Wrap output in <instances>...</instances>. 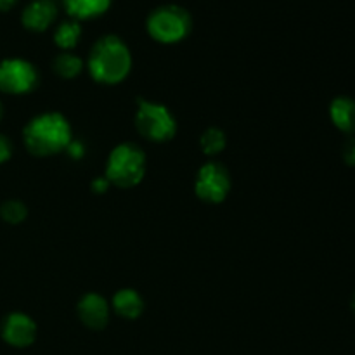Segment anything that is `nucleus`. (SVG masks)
<instances>
[{
    "instance_id": "17",
    "label": "nucleus",
    "mask_w": 355,
    "mask_h": 355,
    "mask_svg": "<svg viewBox=\"0 0 355 355\" xmlns=\"http://www.w3.org/2000/svg\"><path fill=\"white\" fill-rule=\"evenodd\" d=\"M0 218L6 224L19 225L28 218V207L19 200H7L0 205Z\"/></svg>"
},
{
    "instance_id": "3",
    "label": "nucleus",
    "mask_w": 355,
    "mask_h": 355,
    "mask_svg": "<svg viewBox=\"0 0 355 355\" xmlns=\"http://www.w3.org/2000/svg\"><path fill=\"white\" fill-rule=\"evenodd\" d=\"M148 170V158L141 146L135 142H121L114 146L106 159L104 177L111 186L130 189L142 182Z\"/></svg>"
},
{
    "instance_id": "4",
    "label": "nucleus",
    "mask_w": 355,
    "mask_h": 355,
    "mask_svg": "<svg viewBox=\"0 0 355 355\" xmlns=\"http://www.w3.org/2000/svg\"><path fill=\"white\" fill-rule=\"evenodd\" d=\"M149 37L163 45L179 44L189 37L193 30V17L189 10L177 3H163L153 9L146 19Z\"/></svg>"
},
{
    "instance_id": "9",
    "label": "nucleus",
    "mask_w": 355,
    "mask_h": 355,
    "mask_svg": "<svg viewBox=\"0 0 355 355\" xmlns=\"http://www.w3.org/2000/svg\"><path fill=\"white\" fill-rule=\"evenodd\" d=\"M78 319L94 331H101L107 326L111 318V304L99 293H85L76 304Z\"/></svg>"
},
{
    "instance_id": "22",
    "label": "nucleus",
    "mask_w": 355,
    "mask_h": 355,
    "mask_svg": "<svg viewBox=\"0 0 355 355\" xmlns=\"http://www.w3.org/2000/svg\"><path fill=\"white\" fill-rule=\"evenodd\" d=\"M16 2L17 0H0V12H7L9 9H12Z\"/></svg>"
},
{
    "instance_id": "5",
    "label": "nucleus",
    "mask_w": 355,
    "mask_h": 355,
    "mask_svg": "<svg viewBox=\"0 0 355 355\" xmlns=\"http://www.w3.org/2000/svg\"><path fill=\"white\" fill-rule=\"evenodd\" d=\"M134 121L139 134L156 144L172 141L179 128L175 114L165 104L149 99H137Z\"/></svg>"
},
{
    "instance_id": "13",
    "label": "nucleus",
    "mask_w": 355,
    "mask_h": 355,
    "mask_svg": "<svg viewBox=\"0 0 355 355\" xmlns=\"http://www.w3.org/2000/svg\"><path fill=\"white\" fill-rule=\"evenodd\" d=\"M113 0H62L66 12L71 19L87 21L107 12Z\"/></svg>"
},
{
    "instance_id": "21",
    "label": "nucleus",
    "mask_w": 355,
    "mask_h": 355,
    "mask_svg": "<svg viewBox=\"0 0 355 355\" xmlns=\"http://www.w3.org/2000/svg\"><path fill=\"white\" fill-rule=\"evenodd\" d=\"M110 187H111L110 180H107L104 175L96 177V179H94L92 182H90V189H92V193H96V194L107 193V189H110Z\"/></svg>"
},
{
    "instance_id": "1",
    "label": "nucleus",
    "mask_w": 355,
    "mask_h": 355,
    "mask_svg": "<svg viewBox=\"0 0 355 355\" xmlns=\"http://www.w3.org/2000/svg\"><path fill=\"white\" fill-rule=\"evenodd\" d=\"M85 68L94 82L118 85L130 75V49L118 35H104L90 49Z\"/></svg>"
},
{
    "instance_id": "23",
    "label": "nucleus",
    "mask_w": 355,
    "mask_h": 355,
    "mask_svg": "<svg viewBox=\"0 0 355 355\" xmlns=\"http://www.w3.org/2000/svg\"><path fill=\"white\" fill-rule=\"evenodd\" d=\"M2 118H3V104L2 101H0V121H2Z\"/></svg>"
},
{
    "instance_id": "18",
    "label": "nucleus",
    "mask_w": 355,
    "mask_h": 355,
    "mask_svg": "<svg viewBox=\"0 0 355 355\" xmlns=\"http://www.w3.org/2000/svg\"><path fill=\"white\" fill-rule=\"evenodd\" d=\"M66 153H68L69 158H73V159H82L83 156H85V153H87L85 142L78 141V139L73 137L71 142H69V144H68V148H66Z\"/></svg>"
},
{
    "instance_id": "15",
    "label": "nucleus",
    "mask_w": 355,
    "mask_h": 355,
    "mask_svg": "<svg viewBox=\"0 0 355 355\" xmlns=\"http://www.w3.org/2000/svg\"><path fill=\"white\" fill-rule=\"evenodd\" d=\"M82 38V24L76 19L62 21L54 31V44L61 51H73Z\"/></svg>"
},
{
    "instance_id": "2",
    "label": "nucleus",
    "mask_w": 355,
    "mask_h": 355,
    "mask_svg": "<svg viewBox=\"0 0 355 355\" xmlns=\"http://www.w3.org/2000/svg\"><path fill=\"white\" fill-rule=\"evenodd\" d=\"M71 139V123L58 111L37 114L23 128V142L28 153L38 158H47L66 151Z\"/></svg>"
},
{
    "instance_id": "24",
    "label": "nucleus",
    "mask_w": 355,
    "mask_h": 355,
    "mask_svg": "<svg viewBox=\"0 0 355 355\" xmlns=\"http://www.w3.org/2000/svg\"><path fill=\"white\" fill-rule=\"evenodd\" d=\"M350 307H352V311H354V314H355V293H354V297H352V302H350Z\"/></svg>"
},
{
    "instance_id": "6",
    "label": "nucleus",
    "mask_w": 355,
    "mask_h": 355,
    "mask_svg": "<svg viewBox=\"0 0 355 355\" xmlns=\"http://www.w3.org/2000/svg\"><path fill=\"white\" fill-rule=\"evenodd\" d=\"M40 83V75L33 62L23 58H7L0 61V92L24 96L33 92Z\"/></svg>"
},
{
    "instance_id": "14",
    "label": "nucleus",
    "mask_w": 355,
    "mask_h": 355,
    "mask_svg": "<svg viewBox=\"0 0 355 355\" xmlns=\"http://www.w3.org/2000/svg\"><path fill=\"white\" fill-rule=\"evenodd\" d=\"M83 68H85L83 59L71 51H61L52 61V69L62 80L76 78L78 75H82Z\"/></svg>"
},
{
    "instance_id": "7",
    "label": "nucleus",
    "mask_w": 355,
    "mask_h": 355,
    "mask_svg": "<svg viewBox=\"0 0 355 355\" xmlns=\"http://www.w3.org/2000/svg\"><path fill=\"white\" fill-rule=\"evenodd\" d=\"M231 173L222 163L208 162L200 166L194 180V193L205 203H222L231 193Z\"/></svg>"
},
{
    "instance_id": "16",
    "label": "nucleus",
    "mask_w": 355,
    "mask_h": 355,
    "mask_svg": "<svg viewBox=\"0 0 355 355\" xmlns=\"http://www.w3.org/2000/svg\"><path fill=\"white\" fill-rule=\"evenodd\" d=\"M225 146H227V137L225 132L218 127H208L203 134L200 135V149L203 155L207 156H218L224 153Z\"/></svg>"
},
{
    "instance_id": "10",
    "label": "nucleus",
    "mask_w": 355,
    "mask_h": 355,
    "mask_svg": "<svg viewBox=\"0 0 355 355\" xmlns=\"http://www.w3.org/2000/svg\"><path fill=\"white\" fill-rule=\"evenodd\" d=\"M58 17V7L51 0H33L21 12V24L28 31L44 33L54 24Z\"/></svg>"
},
{
    "instance_id": "8",
    "label": "nucleus",
    "mask_w": 355,
    "mask_h": 355,
    "mask_svg": "<svg viewBox=\"0 0 355 355\" xmlns=\"http://www.w3.org/2000/svg\"><path fill=\"white\" fill-rule=\"evenodd\" d=\"M37 322L24 312H10L3 318L0 326L2 340L16 349H26L37 340Z\"/></svg>"
},
{
    "instance_id": "20",
    "label": "nucleus",
    "mask_w": 355,
    "mask_h": 355,
    "mask_svg": "<svg viewBox=\"0 0 355 355\" xmlns=\"http://www.w3.org/2000/svg\"><path fill=\"white\" fill-rule=\"evenodd\" d=\"M342 156H343V162H345L347 165L355 166V137H349L345 142H343Z\"/></svg>"
},
{
    "instance_id": "11",
    "label": "nucleus",
    "mask_w": 355,
    "mask_h": 355,
    "mask_svg": "<svg viewBox=\"0 0 355 355\" xmlns=\"http://www.w3.org/2000/svg\"><path fill=\"white\" fill-rule=\"evenodd\" d=\"M111 311L120 318L134 321L144 312V298L134 288H121L111 298Z\"/></svg>"
},
{
    "instance_id": "12",
    "label": "nucleus",
    "mask_w": 355,
    "mask_h": 355,
    "mask_svg": "<svg viewBox=\"0 0 355 355\" xmlns=\"http://www.w3.org/2000/svg\"><path fill=\"white\" fill-rule=\"evenodd\" d=\"M329 116L338 130L350 135L355 134V101L352 97H335L329 106Z\"/></svg>"
},
{
    "instance_id": "19",
    "label": "nucleus",
    "mask_w": 355,
    "mask_h": 355,
    "mask_svg": "<svg viewBox=\"0 0 355 355\" xmlns=\"http://www.w3.org/2000/svg\"><path fill=\"white\" fill-rule=\"evenodd\" d=\"M12 153H14V146L12 142H10V139L7 137V135L0 134V165L9 162Z\"/></svg>"
}]
</instances>
